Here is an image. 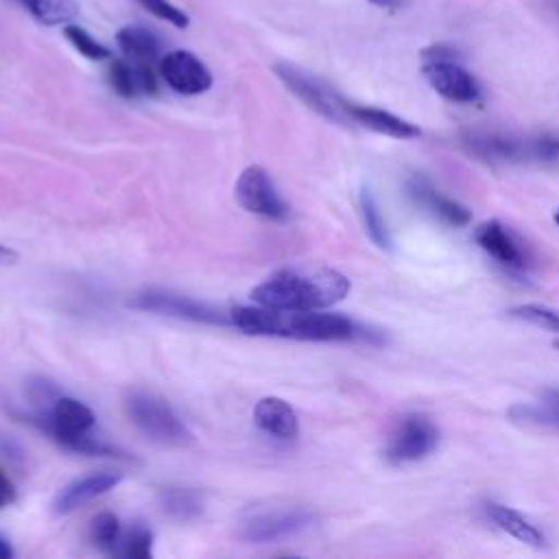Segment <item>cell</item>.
I'll return each mask as SVG.
<instances>
[{"label": "cell", "mask_w": 559, "mask_h": 559, "mask_svg": "<svg viewBox=\"0 0 559 559\" xmlns=\"http://www.w3.org/2000/svg\"><path fill=\"white\" fill-rule=\"evenodd\" d=\"M63 35L68 37V41L83 55V57H87V59H92V61H103V59H109L111 57V50L105 46V44H100L96 37H92L83 26H79V24H68L66 28H63Z\"/></svg>", "instance_id": "obj_25"}, {"label": "cell", "mask_w": 559, "mask_h": 559, "mask_svg": "<svg viewBox=\"0 0 559 559\" xmlns=\"http://www.w3.org/2000/svg\"><path fill=\"white\" fill-rule=\"evenodd\" d=\"M555 345H557V347H559V338H557V343H555Z\"/></svg>", "instance_id": "obj_37"}, {"label": "cell", "mask_w": 559, "mask_h": 559, "mask_svg": "<svg viewBox=\"0 0 559 559\" xmlns=\"http://www.w3.org/2000/svg\"><path fill=\"white\" fill-rule=\"evenodd\" d=\"M349 293V280L330 266H288L251 290L258 306L275 310H325Z\"/></svg>", "instance_id": "obj_2"}, {"label": "cell", "mask_w": 559, "mask_h": 559, "mask_svg": "<svg viewBox=\"0 0 559 559\" xmlns=\"http://www.w3.org/2000/svg\"><path fill=\"white\" fill-rule=\"evenodd\" d=\"M509 417L515 424L559 430V389L548 391L539 402L515 404L509 408Z\"/></svg>", "instance_id": "obj_20"}, {"label": "cell", "mask_w": 559, "mask_h": 559, "mask_svg": "<svg viewBox=\"0 0 559 559\" xmlns=\"http://www.w3.org/2000/svg\"><path fill=\"white\" fill-rule=\"evenodd\" d=\"M419 57L421 61H435V59H463V52L452 46V44H445V41H437V44H430L426 48L419 50Z\"/></svg>", "instance_id": "obj_31"}, {"label": "cell", "mask_w": 559, "mask_h": 559, "mask_svg": "<svg viewBox=\"0 0 559 559\" xmlns=\"http://www.w3.org/2000/svg\"><path fill=\"white\" fill-rule=\"evenodd\" d=\"M15 502V487L13 483L0 472V507H9Z\"/></svg>", "instance_id": "obj_32"}, {"label": "cell", "mask_w": 559, "mask_h": 559, "mask_svg": "<svg viewBox=\"0 0 559 559\" xmlns=\"http://www.w3.org/2000/svg\"><path fill=\"white\" fill-rule=\"evenodd\" d=\"M314 522L312 513L301 511V509H290V511H264L251 515L242 528L240 537L251 542V544H269L277 539L293 537L308 528Z\"/></svg>", "instance_id": "obj_10"}, {"label": "cell", "mask_w": 559, "mask_h": 559, "mask_svg": "<svg viewBox=\"0 0 559 559\" xmlns=\"http://www.w3.org/2000/svg\"><path fill=\"white\" fill-rule=\"evenodd\" d=\"M234 192H236V201L251 214L273 218V221L288 218V205L277 194L269 173L262 166L245 168L236 181Z\"/></svg>", "instance_id": "obj_7"}, {"label": "cell", "mask_w": 559, "mask_h": 559, "mask_svg": "<svg viewBox=\"0 0 559 559\" xmlns=\"http://www.w3.org/2000/svg\"><path fill=\"white\" fill-rule=\"evenodd\" d=\"M124 555L135 559H148L153 555V533L144 526H135L124 542Z\"/></svg>", "instance_id": "obj_30"}, {"label": "cell", "mask_w": 559, "mask_h": 559, "mask_svg": "<svg viewBox=\"0 0 559 559\" xmlns=\"http://www.w3.org/2000/svg\"><path fill=\"white\" fill-rule=\"evenodd\" d=\"M461 61L463 59L421 61V74L426 83L445 100L472 105L483 98V85Z\"/></svg>", "instance_id": "obj_6"}, {"label": "cell", "mask_w": 559, "mask_h": 559, "mask_svg": "<svg viewBox=\"0 0 559 559\" xmlns=\"http://www.w3.org/2000/svg\"><path fill=\"white\" fill-rule=\"evenodd\" d=\"M159 74L179 94L194 96L212 87V72L190 50H173L159 59Z\"/></svg>", "instance_id": "obj_11"}, {"label": "cell", "mask_w": 559, "mask_h": 559, "mask_svg": "<svg viewBox=\"0 0 559 559\" xmlns=\"http://www.w3.org/2000/svg\"><path fill=\"white\" fill-rule=\"evenodd\" d=\"M408 194L413 197V201L417 205H421L428 214H432L435 218L448 223V225H454V227H461V225H467L469 223V212L452 201L450 197L441 194L426 177H419L415 175L411 181H408Z\"/></svg>", "instance_id": "obj_15"}, {"label": "cell", "mask_w": 559, "mask_h": 559, "mask_svg": "<svg viewBox=\"0 0 559 559\" xmlns=\"http://www.w3.org/2000/svg\"><path fill=\"white\" fill-rule=\"evenodd\" d=\"M162 511L179 522L192 520L203 511V498L190 487H164L159 493Z\"/></svg>", "instance_id": "obj_21"}, {"label": "cell", "mask_w": 559, "mask_h": 559, "mask_svg": "<svg viewBox=\"0 0 559 559\" xmlns=\"http://www.w3.org/2000/svg\"><path fill=\"white\" fill-rule=\"evenodd\" d=\"M485 511H487V518L500 531H504L507 535L515 537L518 542L528 544L533 548H542L544 546V542H546L544 533L528 518H524L520 511H515L511 507H504V504H498V502H487Z\"/></svg>", "instance_id": "obj_18"}, {"label": "cell", "mask_w": 559, "mask_h": 559, "mask_svg": "<svg viewBox=\"0 0 559 559\" xmlns=\"http://www.w3.org/2000/svg\"><path fill=\"white\" fill-rule=\"evenodd\" d=\"M31 421L68 450L92 456H122L116 445H109L100 437L92 435V428L96 426V415L90 406L74 397L59 395L57 400H52L48 411H39L31 417Z\"/></svg>", "instance_id": "obj_3"}, {"label": "cell", "mask_w": 559, "mask_h": 559, "mask_svg": "<svg viewBox=\"0 0 559 559\" xmlns=\"http://www.w3.org/2000/svg\"><path fill=\"white\" fill-rule=\"evenodd\" d=\"M358 207H360V216H362V223H365V229L369 234V238L380 247V249H391V234H389V227H386V221L376 203V199L371 197L369 190H362L360 192V199H358Z\"/></svg>", "instance_id": "obj_23"}, {"label": "cell", "mask_w": 559, "mask_h": 559, "mask_svg": "<svg viewBox=\"0 0 559 559\" xmlns=\"http://www.w3.org/2000/svg\"><path fill=\"white\" fill-rule=\"evenodd\" d=\"M474 240L476 245L489 253L498 264H502L504 269H511V271H524L528 260H526V253L524 249L520 247L518 238L496 218L491 221H485L480 223L476 229H474Z\"/></svg>", "instance_id": "obj_13"}, {"label": "cell", "mask_w": 559, "mask_h": 559, "mask_svg": "<svg viewBox=\"0 0 559 559\" xmlns=\"http://www.w3.org/2000/svg\"><path fill=\"white\" fill-rule=\"evenodd\" d=\"M275 76L293 92L304 105H308L319 116L334 120V122H347V100L338 96L328 83H323L319 76L293 66V63H275L273 66Z\"/></svg>", "instance_id": "obj_5"}, {"label": "cell", "mask_w": 559, "mask_h": 559, "mask_svg": "<svg viewBox=\"0 0 559 559\" xmlns=\"http://www.w3.org/2000/svg\"><path fill=\"white\" fill-rule=\"evenodd\" d=\"M9 557H13V548L9 546L7 539L0 537V559H9Z\"/></svg>", "instance_id": "obj_35"}, {"label": "cell", "mask_w": 559, "mask_h": 559, "mask_svg": "<svg viewBox=\"0 0 559 559\" xmlns=\"http://www.w3.org/2000/svg\"><path fill=\"white\" fill-rule=\"evenodd\" d=\"M90 533H92V542L103 548V550H111L118 539H120V520L109 513V511H103L98 513L94 520H92V526H90Z\"/></svg>", "instance_id": "obj_27"}, {"label": "cell", "mask_w": 559, "mask_h": 559, "mask_svg": "<svg viewBox=\"0 0 559 559\" xmlns=\"http://www.w3.org/2000/svg\"><path fill=\"white\" fill-rule=\"evenodd\" d=\"M231 323L255 336H282L295 341H356L369 332L349 317L325 310H275L266 306H240L231 310Z\"/></svg>", "instance_id": "obj_1"}, {"label": "cell", "mask_w": 559, "mask_h": 559, "mask_svg": "<svg viewBox=\"0 0 559 559\" xmlns=\"http://www.w3.org/2000/svg\"><path fill=\"white\" fill-rule=\"evenodd\" d=\"M511 317L526 321L535 328L550 330V332L559 334V310H555V308L539 306V304H522V306L511 308Z\"/></svg>", "instance_id": "obj_26"}, {"label": "cell", "mask_w": 559, "mask_h": 559, "mask_svg": "<svg viewBox=\"0 0 559 559\" xmlns=\"http://www.w3.org/2000/svg\"><path fill=\"white\" fill-rule=\"evenodd\" d=\"M116 41L129 61L153 63L159 59L162 44H159L157 35L153 31H148L146 26H140V24L122 26L116 33Z\"/></svg>", "instance_id": "obj_19"}, {"label": "cell", "mask_w": 559, "mask_h": 559, "mask_svg": "<svg viewBox=\"0 0 559 559\" xmlns=\"http://www.w3.org/2000/svg\"><path fill=\"white\" fill-rule=\"evenodd\" d=\"M109 85L122 98H133V96L142 94L135 63L129 59H114L109 66Z\"/></svg>", "instance_id": "obj_24"}, {"label": "cell", "mask_w": 559, "mask_h": 559, "mask_svg": "<svg viewBox=\"0 0 559 559\" xmlns=\"http://www.w3.org/2000/svg\"><path fill=\"white\" fill-rule=\"evenodd\" d=\"M465 148L489 164L531 162V138L500 131H469L463 135Z\"/></svg>", "instance_id": "obj_9"}, {"label": "cell", "mask_w": 559, "mask_h": 559, "mask_svg": "<svg viewBox=\"0 0 559 559\" xmlns=\"http://www.w3.org/2000/svg\"><path fill=\"white\" fill-rule=\"evenodd\" d=\"M367 2L373 4V7H380V9H391V11H395V9L406 7L411 0H367Z\"/></svg>", "instance_id": "obj_33"}, {"label": "cell", "mask_w": 559, "mask_h": 559, "mask_svg": "<svg viewBox=\"0 0 559 559\" xmlns=\"http://www.w3.org/2000/svg\"><path fill=\"white\" fill-rule=\"evenodd\" d=\"M131 308L146 310V312H157V314H168V317H179V319H190V321H203V323H225L227 319L210 308L207 304L194 301L190 297L173 295V293H162V290H148L142 295H135L129 301Z\"/></svg>", "instance_id": "obj_12"}, {"label": "cell", "mask_w": 559, "mask_h": 559, "mask_svg": "<svg viewBox=\"0 0 559 559\" xmlns=\"http://www.w3.org/2000/svg\"><path fill=\"white\" fill-rule=\"evenodd\" d=\"M15 2H20L44 26L70 24L79 15V4L74 0H15Z\"/></svg>", "instance_id": "obj_22"}, {"label": "cell", "mask_w": 559, "mask_h": 559, "mask_svg": "<svg viewBox=\"0 0 559 559\" xmlns=\"http://www.w3.org/2000/svg\"><path fill=\"white\" fill-rule=\"evenodd\" d=\"M17 260V253L4 245H0V266H7V264H13Z\"/></svg>", "instance_id": "obj_34"}, {"label": "cell", "mask_w": 559, "mask_h": 559, "mask_svg": "<svg viewBox=\"0 0 559 559\" xmlns=\"http://www.w3.org/2000/svg\"><path fill=\"white\" fill-rule=\"evenodd\" d=\"M140 7H144L151 15H155L157 20H164L177 28H186L190 24V17L183 9H179L177 4H173L170 0H135Z\"/></svg>", "instance_id": "obj_29"}, {"label": "cell", "mask_w": 559, "mask_h": 559, "mask_svg": "<svg viewBox=\"0 0 559 559\" xmlns=\"http://www.w3.org/2000/svg\"><path fill=\"white\" fill-rule=\"evenodd\" d=\"M253 419L260 430L277 439H295L299 432L297 413L293 406L275 395L262 397L253 408Z\"/></svg>", "instance_id": "obj_17"}, {"label": "cell", "mask_w": 559, "mask_h": 559, "mask_svg": "<svg viewBox=\"0 0 559 559\" xmlns=\"http://www.w3.org/2000/svg\"><path fill=\"white\" fill-rule=\"evenodd\" d=\"M124 408L131 421L157 443L186 445L192 441L190 430L175 415V411L164 400L151 393H144V391L129 393L124 400Z\"/></svg>", "instance_id": "obj_4"}, {"label": "cell", "mask_w": 559, "mask_h": 559, "mask_svg": "<svg viewBox=\"0 0 559 559\" xmlns=\"http://www.w3.org/2000/svg\"><path fill=\"white\" fill-rule=\"evenodd\" d=\"M437 443H439V430L428 417L406 415L389 441L386 459L395 465L415 463L428 456L437 448Z\"/></svg>", "instance_id": "obj_8"}, {"label": "cell", "mask_w": 559, "mask_h": 559, "mask_svg": "<svg viewBox=\"0 0 559 559\" xmlns=\"http://www.w3.org/2000/svg\"><path fill=\"white\" fill-rule=\"evenodd\" d=\"M347 116L349 120L376 131V133H382V135H389V138H397V140H411V138H419L421 135V129L415 127L413 122L386 111V109H378V107H369V105H354V103H347Z\"/></svg>", "instance_id": "obj_16"}, {"label": "cell", "mask_w": 559, "mask_h": 559, "mask_svg": "<svg viewBox=\"0 0 559 559\" xmlns=\"http://www.w3.org/2000/svg\"><path fill=\"white\" fill-rule=\"evenodd\" d=\"M552 221H555V223H557V225H559V207H557V210H555V214H552Z\"/></svg>", "instance_id": "obj_36"}, {"label": "cell", "mask_w": 559, "mask_h": 559, "mask_svg": "<svg viewBox=\"0 0 559 559\" xmlns=\"http://www.w3.org/2000/svg\"><path fill=\"white\" fill-rule=\"evenodd\" d=\"M120 480H122V474L120 472H109V469L94 472V474H87L83 478H76V480L68 483L57 493V498L52 502V511L57 515L72 513L74 509L83 507L85 502H90V500L107 493L109 489H114Z\"/></svg>", "instance_id": "obj_14"}, {"label": "cell", "mask_w": 559, "mask_h": 559, "mask_svg": "<svg viewBox=\"0 0 559 559\" xmlns=\"http://www.w3.org/2000/svg\"><path fill=\"white\" fill-rule=\"evenodd\" d=\"M533 142V164L559 166V131H544L539 135H531Z\"/></svg>", "instance_id": "obj_28"}]
</instances>
